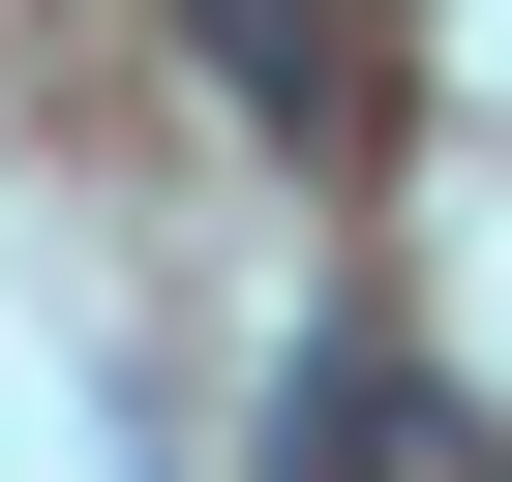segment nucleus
I'll list each match as a JSON object with an SVG mask.
<instances>
[{
    "label": "nucleus",
    "instance_id": "1",
    "mask_svg": "<svg viewBox=\"0 0 512 482\" xmlns=\"http://www.w3.org/2000/svg\"><path fill=\"white\" fill-rule=\"evenodd\" d=\"M302 482H512V452H482V392H422V362H302Z\"/></svg>",
    "mask_w": 512,
    "mask_h": 482
},
{
    "label": "nucleus",
    "instance_id": "2",
    "mask_svg": "<svg viewBox=\"0 0 512 482\" xmlns=\"http://www.w3.org/2000/svg\"><path fill=\"white\" fill-rule=\"evenodd\" d=\"M181 61H211L241 121H302V151L362 121V31H332V0H181Z\"/></svg>",
    "mask_w": 512,
    "mask_h": 482
}]
</instances>
